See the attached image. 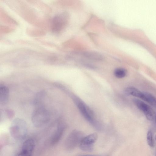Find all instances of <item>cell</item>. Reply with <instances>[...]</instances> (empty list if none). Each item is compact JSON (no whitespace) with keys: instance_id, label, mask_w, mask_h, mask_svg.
<instances>
[{"instance_id":"1","label":"cell","mask_w":156,"mask_h":156,"mask_svg":"<svg viewBox=\"0 0 156 156\" xmlns=\"http://www.w3.org/2000/svg\"><path fill=\"white\" fill-rule=\"evenodd\" d=\"M35 108L32 115V121L36 127H40L47 123L50 120V114L43 104L35 106Z\"/></svg>"},{"instance_id":"2","label":"cell","mask_w":156,"mask_h":156,"mask_svg":"<svg viewBox=\"0 0 156 156\" xmlns=\"http://www.w3.org/2000/svg\"><path fill=\"white\" fill-rule=\"evenodd\" d=\"M9 131L11 136L14 139L19 140L24 139L27 132L26 122L21 119H15L11 124Z\"/></svg>"},{"instance_id":"3","label":"cell","mask_w":156,"mask_h":156,"mask_svg":"<svg viewBox=\"0 0 156 156\" xmlns=\"http://www.w3.org/2000/svg\"><path fill=\"white\" fill-rule=\"evenodd\" d=\"M73 98L79 110L84 118L92 125L95 126L96 122L92 111L78 98L74 96Z\"/></svg>"},{"instance_id":"4","label":"cell","mask_w":156,"mask_h":156,"mask_svg":"<svg viewBox=\"0 0 156 156\" xmlns=\"http://www.w3.org/2000/svg\"><path fill=\"white\" fill-rule=\"evenodd\" d=\"M83 138V135L81 132L76 130H73L67 137L65 140V147L68 150L74 149L80 144Z\"/></svg>"},{"instance_id":"5","label":"cell","mask_w":156,"mask_h":156,"mask_svg":"<svg viewBox=\"0 0 156 156\" xmlns=\"http://www.w3.org/2000/svg\"><path fill=\"white\" fill-rule=\"evenodd\" d=\"M69 18L68 14L66 12L56 16L52 21V27L53 31L58 32L63 29L67 24Z\"/></svg>"},{"instance_id":"6","label":"cell","mask_w":156,"mask_h":156,"mask_svg":"<svg viewBox=\"0 0 156 156\" xmlns=\"http://www.w3.org/2000/svg\"><path fill=\"white\" fill-rule=\"evenodd\" d=\"M133 101L138 108L143 112L147 119L150 121L155 119V112L149 105L137 98H133Z\"/></svg>"},{"instance_id":"7","label":"cell","mask_w":156,"mask_h":156,"mask_svg":"<svg viewBox=\"0 0 156 156\" xmlns=\"http://www.w3.org/2000/svg\"><path fill=\"white\" fill-rule=\"evenodd\" d=\"M98 137L96 133L90 134L83 138L79 144L80 148L82 151L90 152L93 150V144Z\"/></svg>"},{"instance_id":"8","label":"cell","mask_w":156,"mask_h":156,"mask_svg":"<svg viewBox=\"0 0 156 156\" xmlns=\"http://www.w3.org/2000/svg\"><path fill=\"white\" fill-rule=\"evenodd\" d=\"M65 125L61 122L58 123L57 129L51 137L50 143L52 145L55 144L61 139L65 129Z\"/></svg>"},{"instance_id":"9","label":"cell","mask_w":156,"mask_h":156,"mask_svg":"<svg viewBox=\"0 0 156 156\" xmlns=\"http://www.w3.org/2000/svg\"><path fill=\"white\" fill-rule=\"evenodd\" d=\"M0 21L9 25H17L18 22L9 15L0 6Z\"/></svg>"},{"instance_id":"10","label":"cell","mask_w":156,"mask_h":156,"mask_svg":"<svg viewBox=\"0 0 156 156\" xmlns=\"http://www.w3.org/2000/svg\"><path fill=\"white\" fill-rule=\"evenodd\" d=\"M125 92L127 95L140 98L145 101H146L147 92H142L136 88L132 87L126 88Z\"/></svg>"},{"instance_id":"11","label":"cell","mask_w":156,"mask_h":156,"mask_svg":"<svg viewBox=\"0 0 156 156\" xmlns=\"http://www.w3.org/2000/svg\"><path fill=\"white\" fill-rule=\"evenodd\" d=\"M9 88L6 86L0 84V104H6L9 101Z\"/></svg>"},{"instance_id":"12","label":"cell","mask_w":156,"mask_h":156,"mask_svg":"<svg viewBox=\"0 0 156 156\" xmlns=\"http://www.w3.org/2000/svg\"><path fill=\"white\" fill-rule=\"evenodd\" d=\"M126 70L123 68H118L115 69L114 72L115 76L118 78H122L125 77L126 74Z\"/></svg>"},{"instance_id":"13","label":"cell","mask_w":156,"mask_h":156,"mask_svg":"<svg viewBox=\"0 0 156 156\" xmlns=\"http://www.w3.org/2000/svg\"><path fill=\"white\" fill-rule=\"evenodd\" d=\"M13 31V29L9 26L0 25V39L5 34L10 33Z\"/></svg>"},{"instance_id":"14","label":"cell","mask_w":156,"mask_h":156,"mask_svg":"<svg viewBox=\"0 0 156 156\" xmlns=\"http://www.w3.org/2000/svg\"><path fill=\"white\" fill-rule=\"evenodd\" d=\"M147 141L148 145L151 147H153L154 146L152 133L151 131L149 130L148 131L147 134Z\"/></svg>"},{"instance_id":"15","label":"cell","mask_w":156,"mask_h":156,"mask_svg":"<svg viewBox=\"0 0 156 156\" xmlns=\"http://www.w3.org/2000/svg\"><path fill=\"white\" fill-rule=\"evenodd\" d=\"M6 114L8 118L11 119L14 117L15 113L12 109H8L6 111Z\"/></svg>"},{"instance_id":"16","label":"cell","mask_w":156,"mask_h":156,"mask_svg":"<svg viewBox=\"0 0 156 156\" xmlns=\"http://www.w3.org/2000/svg\"><path fill=\"white\" fill-rule=\"evenodd\" d=\"M15 156H31L27 153L21 151L17 154Z\"/></svg>"},{"instance_id":"17","label":"cell","mask_w":156,"mask_h":156,"mask_svg":"<svg viewBox=\"0 0 156 156\" xmlns=\"http://www.w3.org/2000/svg\"><path fill=\"white\" fill-rule=\"evenodd\" d=\"M80 156H95V155H90V154H85V155H82Z\"/></svg>"},{"instance_id":"18","label":"cell","mask_w":156,"mask_h":156,"mask_svg":"<svg viewBox=\"0 0 156 156\" xmlns=\"http://www.w3.org/2000/svg\"><path fill=\"white\" fill-rule=\"evenodd\" d=\"M3 146L0 143V150H1Z\"/></svg>"}]
</instances>
